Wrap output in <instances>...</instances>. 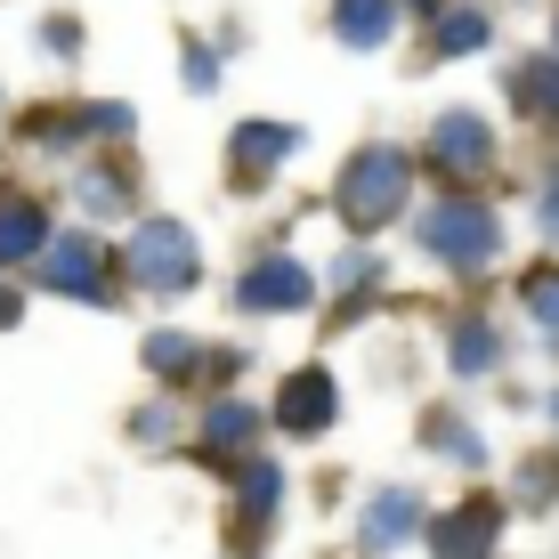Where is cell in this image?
Returning a JSON list of instances; mask_svg holds the SVG:
<instances>
[{
    "label": "cell",
    "instance_id": "1",
    "mask_svg": "<svg viewBox=\"0 0 559 559\" xmlns=\"http://www.w3.org/2000/svg\"><path fill=\"white\" fill-rule=\"evenodd\" d=\"M421 243H430L438 260H462V267H478L495 252V219L478 203H438L430 219H421Z\"/></svg>",
    "mask_w": 559,
    "mask_h": 559
},
{
    "label": "cell",
    "instance_id": "2",
    "mask_svg": "<svg viewBox=\"0 0 559 559\" xmlns=\"http://www.w3.org/2000/svg\"><path fill=\"white\" fill-rule=\"evenodd\" d=\"M397 195H406V163H397V154H357L349 187H341V211H349L357 227H373V219L397 211Z\"/></svg>",
    "mask_w": 559,
    "mask_h": 559
},
{
    "label": "cell",
    "instance_id": "3",
    "mask_svg": "<svg viewBox=\"0 0 559 559\" xmlns=\"http://www.w3.org/2000/svg\"><path fill=\"white\" fill-rule=\"evenodd\" d=\"M130 267L146 293H179V284H195V243H187V227H139Z\"/></svg>",
    "mask_w": 559,
    "mask_h": 559
},
{
    "label": "cell",
    "instance_id": "4",
    "mask_svg": "<svg viewBox=\"0 0 559 559\" xmlns=\"http://www.w3.org/2000/svg\"><path fill=\"white\" fill-rule=\"evenodd\" d=\"M308 300V267L300 260H260L243 276V308H300Z\"/></svg>",
    "mask_w": 559,
    "mask_h": 559
},
{
    "label": "cell",
    "instance_id": "5",
    "mask_svg": "<svg viewBox=\"0 0 559 559\" xmlns=\"http://www.w3.org/2000/svg\"><path fill=\"white\" fill-rule=\"evenodd\" d=\"M41 276L66 284V293H98V243H90V236H57V243H41Z\"/></svg>",
    "mask_w": 559,
    "mask_h": 559
},
{
    "label": "cell",
    "instance_id": "6",
    "mask_svg": "<svg viewBox=\"0 0 559 559\" xmlns=\"http://www.w3.org/2000/svg\"><path fill=\"white\" fill-rule=\"evenodd\" d=\"M41 236H49L41 203H33V195H9V187H0V260H33V252H41Z\"/></svg>",
    "mask_w": 559,
    "mask_h": 559
},
{
    "label": "cell",
    "instance_id": "7",
    "mask_svg": "<svg viewBox=\"0 0 559 559\" xmlns=\"http://www.w3.org/2000/svg\"><path fill=\"white\" fill-rule=\"evenodd\" d=\"M495 527H503V503H471V511H454L447 527L430 535V544H438V559H478Z\"/></svg>",
    "mask_w": 559,
    "mask_h": 559
},
{
    "label": "cell",
    "instance_id": "8",
    "mask_svg": "<svg viewBox=\"0 0 559 559\" xmlns=\"http://www.w3.org/2000/svg\"><path fill=\"white\" fill-rule=\"evenodd\" d=\"M430 154L454 163V170H478L487 163V122H478V114H447V122L430 130Z\"/></svg>",
    "mask_w": 559,
    "mask_h": 559
},
{
    "label": "cell",
    "instance_id": "9",
    "mask_svg": "<svg viewBox=\"0 0 559 559\" xmlns=\"http://www.w3.org/2000/svg\"><path fill=\"white\" fill-rule=\"evenodd\" d=\"M324 421H333V381L300 373L293 390H284V430H324Z\"/></svg>",
    "mask_w": 559,
    "mask_h": 559
},
{
    "label": "cell",
    "instance_id": "10",
    "mask_svg": "<svg viewBox=\"0 0 559 559\" xmlns=\"http://www.w3.org/2000/svg\"><path fill=\"white\" fill-rule=\"evenodd\" d=\"M341 41L349 49H381L390 41V0H341Z\"/></svg>",
    "mask_w": 559,
    "mask_h": 559
},
{
    "label": "cell",
    "instance_id": "11",
    "mask_svg": "<svg viewBox=\"0 0 559 559\" xmlns=\"http://www.w3.org/2000/svg\"><path fill=\"white\" fill-rule=\"evenodd\" d=\"M414 527V495H381V511H365V551H390Z\"/></svg>",
    "mask_w": 559,
    "mask_h": 559
},
{
    "label": "cell",
    "instance_id": "12",
    "mask_svg": "<svg viewBox=\"0 0 559 559\" xmlns=\"http://www.w3.org/2000/svg\"><path fill=\"white\" fill-rule=\"evenodd\" d=\"M511 90L527 98V114H559V73H551V66H519Z\"/></svg>",
    "mask_w": 559,
    "mask_h": 559
},
{
    "label": "cell",
    "instance_id": "13",
    "mask_svg": "<svg viewBox=\"0 0 559 559\" xmlns=\"http://www.w3.org/2000/svg\"><path fill=\"white\" fill-rule=\"evenodd\" d=\"M276 154H293V130H243L236 139V163H276Z\"/></svg>",
    "mask_w": 559,
    "mask_h": 559
},
{
    "label": "cell",
    "instance_id": "14",
    "mask_svg": "<svg viewBox=\"0 0 559 559\" xmlns=\"http://www.w3.org/2000/svg\"><path fill=\"white\" fill-rule=\"evenodd\" d=\"M187 357H195V341H179V333H154V341H146V365H154V373H187Z\"/></svg>",
    "mask_w": 559,
    "mask_h": 559
},
{
    "label": "cell",
    "instance_id": "15",
    "mask_svg": "<svg viewBox=\"0 0 559 559\" xmlns=\"http://www.w3.org/2000/svg\"><path fill=\"white\" fill-rule=\"evenodd\" d=\"M252 438V406H219L211 414V447H243Z\"/></svg>",
    "mask_w": 559,
    "mask_h": 559
},
{
    "label": "cell",
    "instance_id": "16",
    "mask_svg": "<svg viewBox=\"0 0 559 559\" xmlns=\"http://www.w3.org/2000/svg\"><path fill=\"white\" fill-rule=\"evenodd\" d=\"M438 41H447V49H478V41H487V16H471V9L447 16V33H438Z\"/></svg>",
    "mask_w": 559,
    "mask_h": 559
},
{
    "label": "cell",
    "instance_id": "17",
    "mask_svg": "<svg viewBox=\"0 0 559 559\" xmlns=\"http://www.w3.org/2000/svg\"><path fill=\"white\" fill-rule=\"evenodd\" d=\"M454 357H462V373H478V365L495 357V341L478 333V324H462V341H454Z\"/></svg>",
    "mask_w": 559,
    "mask_h": 559
},
{
    "label": "cell",
    "instance_id": "18",
    "mask_svg": "<svg viewBox=\"0 0 559 559\" xmlns=\"http://www.w3.org/2000/svg\"><path fill=\"white\" fill-rule=\"evenodd\" d=\"M527 300H535V317H544V324H559V276H535Z\"/></svg>",
    "mask_w": 559,
    "mask_h": 559
},
{
    "label": "cell",
    "instance_id": "19",
    "mask_svg": "<svg viewBox=\"0 0 559 559\" xmlns=\"http://www.w3.org/2000/svg\"><path fill=\"white\" fill-rule=\"evenodd\" d=\"M544 211H551V227H559V187H551V203H544Z\"/></svg>",
    "mask_w": 559,
    "mask_h": 559
},
{
    "label": "cell",
    "instance_id": "20",
    "mask_svg": "<svg viewBox=\"0 0 559 559\" xmlns=\"http://www.w3.org/2000/svg\"><path fill=\"white\" fill-rule=\"evenodd\" d=\"M9 317H16V308H9V293H0V324H9Z\"/></svg>",
    "mask_w": 559,
    "mask_h": 559
}]
</instances>
